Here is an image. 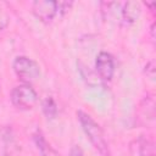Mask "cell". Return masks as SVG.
I'll use <instances>...</instances> for the list:
<instances>
[{
  "instance_id": "1",
  "label": "cell",
  "mask_w": 156,
  "mask_h": 156,
  "mask_svg": "<svg viewBox=\"0 0 156 156\" xmlns=\"http://www.w3.org/2000/svg\"><path fill=\"white\" fill-rule=\"evenodd\" d=\"M77 118L80 123V127L89 139V141L93 144V146L102 155V156H110L108 145L105 138V134L100 127V124L87 112L79 110L77 111Z\"/></svg>"
},
{
  "instance_id": "2",
  "label": "cell",
  "mask_w": 156,
  "mask_h": 156,
  "mask_svg": "<svg viewBox=\"0 0 156 156\" xmlns=\"http://www.w3.org/2000/svg\"><path fill=\"white\" fill-rule=\"evenodd\" d=\"M72 6L69 1H52V0H39L32 4V12L34 16L44 22L49 23L54 21L56 17L65 15Z\"/></svg>"
},
{
  "instance_id": "3",
  "label": "cell",
  "mask_w": 156,
  "mask_h": 156,
  "mask_svg": "<svg viewBox=\"0 0 156 156\" xmlns=\"http://www.w3.org/2000/svg\"><path fill=\"white\" fill-rule=\"evenodd\" d=\"M10 100L20 110H30L38 102L37 91L27 83L16 85L10 93Z\"/></svg>"
},
{
  "instance_id": "4",
  "label": "cell",
  "mask_w": 156,
  "mask_h": 156,
  "mask_svg": "<svg viewBox=\"0 0 156 156\" xmlns=\"http://www.w3.org/2000/svg\"><path fill=\"white\" fill-rule=\"evenodd\" d=\"M12 68L16 76L26 83L33 82L40 77L39 65L27 56H17L12 62Z\"/></svg>"
},
{
  "instance_id": "5",
  "label": "cell",
  "mask_w": 156,
  "mask_h": 156,
  "mask_svg": "<svg viewBox=\"0 0 156 156\" xmlns=\"http://www.w3.org/2000/svg\"><path fill=\"white\" fill-rule=\"evenodd\" d=\"M95 69L102 80H111L115 74V60L112 55L107 51H100L95 60Z\"/></svg>"
},
{
  "instance_id": "6",
  "label": "cell",
  "mask_w": 156,
  "mask_h": 156,
  "mask_svg": "<svg viewBox=\"0 0 156 156\" xmlns=\"http://www.w3.org/2000/svg\"><path fill=\"white\" fill-rule=\"evenodd\" d=\"M119 7V21L126 24V26H130L133 23H135L141 13V6L139 2L136 1H127V2H122L118 5Z\"/></svg>"
},
{
  "instance_id": "7",
  "label": "cell",
  "mask_w": 156,
  "mask_h": 156,
  "mask_svg": "<svg viewBox=\"0 0 156 156\" xmlns=\"http://www.w3.org/2000/svg\"><path fill=\"white\" fill-rule=\"evenodd\" d=\"M34 141H35V144H37L41 156H60L55 151V149L46 141V139L44 138V135L40 132L34 134Z\"/></svg>"
},
{
  "instance_id": "8",
  "label": "cell",
  "mask_w": 156,
  "mask_h": 156,
  "mask_svg": "<svg viewBox=\"0 0 156 156\" xmlns=\"http://www.w3.org/2000/svg\"><path fill=\"white\" fill-rule=\"evenodd\" d=\"M135 143H136V146H133V149H135V156H155L152 143L143 139Z\"/></svg>"
},
{
  "instance_id": "9",
  "label": "cell",
  "mask_w": 156,
  "mask_h": 156,
  "mask_svg": "<svg viewBox=\"0 0 156 156\" xmlns=\"http://www.w3.org/2000/svg\"><path fill=\"white\" fill-rule=\"evenodd\" d=\"M43 111L48 118H55L57 115V106L52 98H46L43 101Z\"/></svg>"
},
{
  "instance_id": "10",
  "label": "cell",
  "mask_w": 156,
  "mask_h": 156,
  "mask_svg": "<svg viewBox=\"0 0 156 156\" xmlns=\"http://www.w3.org/2000/svg\"><path fill=\"white\" fill-rule=\"evenodd\" d=\"M9 22H10L9 15L2 9H0V30H4L9 26Z\"/></svg>"
},
{
  "instance_id": "11",
  "label": "cell",
  "mask_w": 156,
  "mask_h": 156,
  "mask_svg": "<svg viewBox=\"0 0 156 156\" xmlns=\"http://www.w3.org/2000/svg\"><path fill=\"white\" fill-rule=\"evenodd\" d=\"M145 72H146V74L150 77V78H154L155 77V63H154V61H150L146 66H145Z\"/></svg>"
},
{
  "instance_id": "12",
  "label": "cell",
  "mask_w": 156,
  "mask_h": 156,
  "mask_svg": "<svg viewBox=\"0 0 156 156\" xmlns=\"http://www.w3.org/2000/svg\"><path fill=\"white\" fill-rule=\"evenodd\" d=\"M69 156H84V154L78 145H73L69 150Z\"/></svg>"
}]
</instances>
